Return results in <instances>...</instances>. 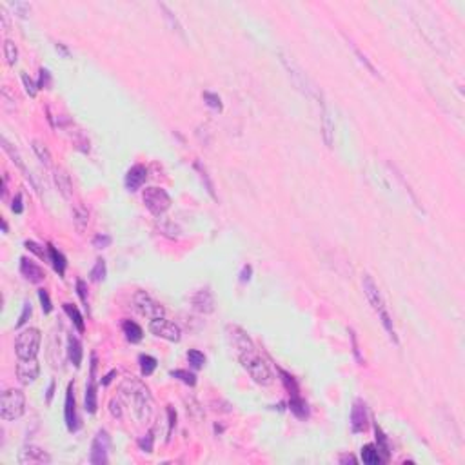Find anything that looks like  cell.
<instances>
[{"instance_id": "6da1fadb", "label": "cell", "mask_w": 465, "mask_h": 465, "mask_svg": "<svg viewBox=\"0 0 465 465\" xmlns=\"http://www.w3.org/2000/svg\"><path fill=\"white\" fill-rule=\"evenodd\" d=\"M120 393L127 402L131 403L136 420L142 423L149 422L153 415V398L148 387L135 378H126L124 384L120 385Z\"/></svg>"}, {"instance_id": "7a4b0ae2", "label": "cell", "mask_w": 465, "mask_h": 465, "mask_svg": "<svg viewBox=\"0 0 465 465\" xmlns=\"http://www.w3.org/2000/svg\"><path fill=\"white\" fill-rule=\"evenodd\" d=\"M362 287H364V295H365V298H367V302L371 304V307L374 309V313L380 316L382 326H384L385 331L389 333L391 340H393V342L398 345V343H400V340H398L396 331H394L393 320H391V314L387 313V305H385L384 296H382L380 289H378V285L374 283L372 276L364 275V280H362Z\"/></svg>"}, {"instance_id": "3957f363", "label": "cell", "mask_w": 465, "mask_h": 465, "mask_svg": "<svg viewBox=\"0 0 465 465\" xmlns=\"http://www.w3.org/2000/svg\"><path fill=\"white\" fill-rule=\"evenodd\" d=\"M237 358L242 364V367L247 371V374H249L256 384L269 385L271 382H273V372H271L269 365L262 360V356L258 355L256 347L247 349V351H244V353H238Z\"/></svg>"}, {"instance_id": "277c9868", "label": "cell", "mask_w": 465, "mask_h": 465, "mask_svg": "<svg viewBox=\"0 0 465 465\" xmlns=\"http://www.w3.org/2000/svg\"><path fill=\"white\" fill-rule=\"evenodd\" d=\"M25 413V396L20 389H8L0 396V418L6 422L18 420Z\"/></svg>"}, {"instance_id": "5b68a950", "label": "cell", "mask_w": 465, "mask_h": 465, "mask_svg": "<svg viewBox=\"0 0 465 465\" xmlns=\"http://www.w3.org/2000/svg\"><path fill=\"white\" fill-rule=\"evenodd\" d=\"M38 347H40V331L37 327H27L20 331L15 340V353L18 360L37 358Z\"/></svg>"}, {"instance_id": "8992f818", "label": "cell", "mask_w": 465, "mask_h": 465, "mask_svg": "<svg viewBox=\"0 0 465 465\" xmlns=\"http://www.w3.org/2000/svg\"><path fill=\"white\" fill-rule=\"evenodd\" d=\"M142 200H144V206L153 216L160 218L162 215L169 211L171 208V196L167 195V191L162 189V187H146L144 193H142Z\"/></svg>"}, {"instance_id": "52a82bcc", "label": "cell", "mask_w": 465, "mask_h": 465, "mask_svg": "<svg viewBox=\"0 0 465 465\" xmlns=\"http://www.w3.org/2000/svg\"><path fill=\"white\" fill-rule=\"evenodd\" d=\"M133 307L138 311L142 316L155 320V318H164V307L160 302H157L153 296H149L146 291H136L133 296Z\"/></svg>"}, {"instance_id": "ba28073f", "label": "cell", "mask_w": 465, "mask_h": 465, "mask_svg": "<svg viewBox=\"0 0 465 465\" xmlns=\"http://www.w3.org/2000/svg\"><path fill=\"white\" fill-rule=\"evenodd\" d=\"M149 331L157 338L167 340V342H180V338H182V329L165 318H155V320L149 322Z\"/></svg>"}, {"instance_id": "9c48e42d", "label": "cell", "mask_w": 465, "mask_h": 465, "mask_svg": "<svg viewBox=\"0 0 465 465\" xmlns=\"http://www.w3.org/2000/svg\"><path fill=\"white\" fill-rule=\"evenodd\" d=\"M111 447V438L107 434V431H98L95 436L93 444H91V454H89V461L93 465H104L107 463V453Z\"/></svg>"}, {"instance_id": "30bf717a", "label": "cell", "mask_w": 465, "mask_h": 465, "mask_svg": "<svg viewBox=\"0 0 465 465\" xmlns=\"http://www.w3.org/2000/svg\"><path fill=\"white\" fill-rule=\"evenodd\" d=\"M225 336H227V342L229 345L235 349V353H244L247 351V349H253L254 343L253 340L249 338V334L245 333L242 327L238 326H232V324H229L227 327H225Z\"/></svg>"}, {"instance_id": "8fae6325", "label": "cell", "mask_w": 465, "mask_h": 465, "mask_svg": "<svg viewBox=\"0 0 465 465\" xmlns=\"http://www.w3.org/2000/svg\"><path fill=\"white\" fill-rule=\"evenodd\" d=\"M282 64L285 66V69L289 71V76L293 78V82H295V85L298 89H300L302 93H305L307 97H311L313 95V91H314V88H313V84L307 80V76H305V73H302V69L296 66L293 60H289L287 56H283L282 55Z\"/></svg>"}, {"instance_id": "7c38bea8", "label": "cell", "mask_w": 465, "mask_h": 465, "mask_svg": "<svg viewBox=\"0 0 465 465\" xmlns=\"http://www.w3.org/2000/svg\"><path fill=\"white\" fill-rule=\"evenodd\" d=\"M40 374V365H38L37 358L31 360H18L17 365V378L22 385H31Z\"/></svg>"}, {"instance_id": "4fadbf2b", "label": "cell", "mask_w": 465, "mask_h": 465, "mask_svg": "<svg viewBox=\"0 0 465 465\" xmlns=\"http://www.w3.org/2000/svg\"><path fill=\"white\" fill-rule=\"evenodd\" d=\"M95 371H97V356H91V378L89 384L85 387V411L89 415H95L98 409V400H97V380H95Z\"/></svg>"}, {"instance_id": "5bb4252c", "label": "cell", "mask_w": 465, "mask_h": 465, "mask_svg": "<svg viewBox=\"0 0 465 465\" xmlns=\"http://www.w3.org/2000/svg\"><path fill=\"white\" fill-rule=\"evenodd\" d=\"M64 418H66V425H68V429L71 432L78 429V418H76V402H75V393H73V384H69L68 391H66Z\"/></svg>"}, {"instance_id": "9a60e30c", "label": "cell", "mask_w": 465, "mask_h": 465, "mask_svg": "<svg viewBox=\"0 0 465 465\" xmlns=\"http://www.w3.org/2000/svg\"><path fill=\"white\" fill-rule=\"evenodd\" d=\"M146 180H148V169H146V165L136 164V165H133L131 169L127 171L124 184H126V189L127 191L135 193V191H138L140 187L144 186Z\"/></svg>"}, {"instance_id": "2e32d148", "label": "cell", "mask_w": 465, "mask_h": 465, "mask_svg": "<svg viewBox=\"0 0 465 465\" xmlns=\"http://www.w3.org/2000/svg\"><path fill=\"white\" fill-rule=\"evenodd\" d=\"M191 304L193 307L202 314H211L215 311V298H213V293L209 289H200L193 295L191 298Z\"/></svg>"}, {"instance_id": "e0dca14e", "label": "cell", "mask_w": 465, "mask_h": 465, "mask_svg": "<svg viewBox=\"0 0 465 465\" xmlns=\"http://www.w3.org/2000/svg\"><path fill=\"white\" fill-rule=\"evenodd\" d=\"M20 273L31 283H42L44 278H46V273L42 271V267L37 266L30 258H20Z\"/></svg>"}, {"instance_id": "ac0fdd59", "label": "cell", "mask_w": 465, "mask_h": 465, "mask_svg": "<svg viewBox=\"0 0 465 465\" xmlns=\"http://www.w3.org/2000/svg\"><path fill=\"white\" fill-rule=\"evenodd\" d=\"M369 425V416H367V409H365L364 402H355L351 411V427L353 432H364Z\"/></svg>"}, {"instance_id": "d6986e66", "label": "cell", "mask_w": 465, "mask_h": 465, "mask_svg": "<svg viewBox=\"0 0 465 465\" xmlns=\"http://www.w3.org/2000/svg\"><path fill=\"white\" fill-rule=\"evenodd\" d=\"M20 463H51V456L42 447L30 445L20 454Z\"/></svg>"}, {"instance_id": "ffe728a7", "label": "cell", "mask_w": 465, "mask_h": 465, "mask_svg": "<svg viewBox=\"0 0 465 465\" xmlns=\"http://www.w3.org/2000/svg\"><path fill=\"white\" fill-rule=\"evenodd\" d=\"M2 148H4V151L9 155V158H11V160H13V164L17 165L18 169H20L22 173H24V177L27 178V180H30V182L35 186V189H37V184H35L33 177H31V173H30V171H27V167H25V164H24V160H22V157H20V155H18V151H17V149H15L11 144H9V142H8V138H6V136H2Z\"/></svg>"}, {"instance_id": "44dd1931", "label": "cell", "mask_w": 465, "mask_h": 465, "mask_svg": "<svg viewBox=\"0 0 465 465\" xmlns=\"http://www.w3.org/2000/svg\"><path fill=\"white\" fill-rule=\"evenodd\" d=\"M322 135L327 148H333V136H334V124L331 120V114L327 111L326 104L322 102Z\"/></svg>"}, {"instance_id": "7402d4cb", "label": "cell", "mask_w": 465, "mask_h": 465, "mask_svg": "<svg viewBox=\"0 0 465 465\" xmlns=\"http://www.w3.org/2000/svg\"><path fill=\"white\" fill-rule=\"evenodd\" d=\"M55 184L59 187V191L62 193L64 198H71L73 195V184H71V178L69 175L66 173L64 169H56L55 171Z\"/></svg>"}, {"instance_id": "603a6c76", "label": "cell", "mask_w": 465, "mask_h": 465, "mask_svg": "<svg viewBox=\"0 0 465 465\" xmlns=\"http://www.w3.org/2000/svg\"><path fill=\"white\" fill-rule=\"evenodd\" d=\"M68 356H69V362H71L76 369L80 367L84 351H82V343L78 342V338H75V336H69V340H68Z\"/></svg>"}, {"instance_id": "cb8c5ba5", "label": "cell", "mask_w": 465, "mask_h": 465, "mask_svg": "<svg viewBox=\"0 0 465 465\" xmlns=\"http://www.w3.org/2000/svg\"><path fill=\"white\" fill-rule=\"evenodd\" d=\"M289 409H291V413L296 416V418H300V420L309 416V407L300 394H293V396L289 398Z\"/></svg>"}, {"instance_id": "d4e9b609", "label": "cell", "mask_w": 465, "mask_h": 465, "mask_svg": "<svg viewBox=\"0 0 465 465\" xmlns=\"http://www.w3.org/2000/svg\"><path fill=\"white\" fill-rule=\"evenodd\" d=\"M73 224H75V227L78 229L80 232L88 227L89 211H88V208H85L84 204H76L75 208H73Z\"/></svg>"}, {"instance_id": "484cf974", "label": "cell", "mask_w": 465, "mask_h": 465, "mask_svg": "<svg viewBox=\"0 0 465 465\" xmlns=\"http://www.w3.org/2000/svg\"><path fill=\"white\" fill-rule=\"evenodd\" d=\"M122 331L124 334H126V338L129 340L131 343H138L140 340H142V336H144V331H142V327L136 324V322H131V320H126L122 324Z\"/></svg>"}, {"instance_id": "4316f807", "label": "cell", "mask_w": 465, "mask_h": 465, "mask_svg": "<svg viewBox=\"0 0 465 465\" xmlns=\"http://www.w3.org/2000/svg\"><path fill=\"white\" fill-rule=\"evenodd\" d=\"M362 460H364V463H367V465H378L384 461V458H382L376 445L367 444L362 447Z\"/></svg>"}, {"instance_id": "83f0119b", "label": "cell", "mask_w": 465, "mask_h": 465, "mask_svg": "<svg viewBox=\"0 0 465 465\" xmlns=\"http://www.w3.org/2000/svg\"><path fill=\"white\" fill-rule=\"evenodd\" d=\"M47 251H49V260L53 264V267H55V271L60 276H64V273H66V258H64V254L53 245H47Z\"/></svg>"}, {"instance_id": "f1b7e54d", "label": "cell", "mask_w": 465, "mask_h": 465, "mask_svg": "<svg viewBox=\"0 0 465 465\" xmlns=\"http://www.w3.org/2000/svg\"><path fill=\"white\" fill-rule=\"evenodd\" d=\"M64 311H66V314L71 318V322L75 324V327L78 329V333H84L85 324H84V318H82L80 311H78V307L73 305V304H64Z\"/></svg>"}, {"instance_id": "f546056e", "label": "cell", "mask_w": 465, "mask_h": 465, "mask_svg": "<svg viewBox=\"0 0 465 465\" xmlns=\"http://www.w3.org/2000/svg\"><path fill=\"white\" fill-rule=\"evenodd\" d=\"M160 9H162V11H164V18H165V20H167V24H169V27H171V30H173V31H177V33L180 35V37H182V38H186V33H184V27H182V24H180V22H178V18L175 17V13L171 11V9L167 8V6H165V4H160Z\"/></svg>"}, {"instance_id": "4dcf8cb0", "label": "cell", "mask_w": 465, "mask_h": 465, "mask_svg": "<svg viewBox=\"0 0 465 465\" xmlns=\"http://www.w3.org/2000/svg\"><path fill=\"white\" fill-rule=\"evenodd\" d=\"M31 148H33L35 155H37L38 160L42 162L44 165H51V160H53V158H51V153H49V149L42 144V142L33 140V142H31Z\"/></svg>"}, {"instance_id": "1f68e13d", "label": "cell", "mask_w": 465, "mask_h": 465, "mask_svg": "<svg viewBox=\"0 0 465 465\" xmlns=\"http://www.w3.org/2000/svg\"><path fill=\"white\" fill-rule=\"evenodd\" d=\"M138 362L144 376H151L153 372H155V369H157V358H153L151 355H140Z\"/></svg>"}, {"instance_id": "d6a6232c", "label": "cell", "mask_w": 465, "mask_h": 465, "mask_svg": "<svg viewBox=\"0 0 465 465\" xmlns=\"http://www.w3.org/2000/svg\"><path fill=\"white\" fill-rule=\"evenodd\" d=\"M195 169L198 171V175H200V178H202V182H204V186H206V189H208V193L211 195V198H215L216 200V193H215V184H213V180L209 178V173H208V169L204 167L200 162H196L195 164Z\"/></svg>"}, {"instance_id": "836d02e7", "label": "cell", "mask_w": 465, "mask_h": 465, "mask_svg": "<svg viewBox=\"0 0 465 465\" xmlns=\"http://www.w3.org/2000/svg\"><path fill=\"white\" fill-rule=\"evenodd\" d=\"M106 275H107L106 260H104V258H98L97 264H95L93 269H91V273H89V276H91L93 282H102V280H106Z\"/></svg>"}, {"instance_id": "e575fe53", "label": "cell", "mask_w": 465, "mask_h": 465, "mask_svg": "<svg viewBox=\"0 0 465 465\" xmlns=\"http://www.w3.org/2000/svg\"><path fill=\"white\" fill-rule=\"evenodd\" d=\"M374 432H376V447L380 451V454H384V460L389 458V442H387V436L382 432V429L378 425H374Z\"/></svg>"}, {"instance_id": "d590c367", "label": "cell", "mask_w": 465, "mask_h": 465, "mask_svg": "<svg viewBox=\"0 0 465 465\" xmlns=\"http://www.w3.org/2000/svg\"><path fill=\"white\" fill-rule=\"evenodd\" d=\"M4 56H6V62H8L9 66H15V64H17L18 49H17V46H15V42L6 40L4 42Z\"/></svg>"}, {"instance_id": "8d00e7d4", "label": "cell", "mask_w": 465, "mask_h": 465, "mask_svg": "<svg viewBox=\"0 0 465 465\" xmlns=\"http://www.w3.org/2000/svg\"><path fill=\"white\" fill-rule=\"evenodd\" d=\"M187 362L191 364V367L202 369L206 365V356L198 349H191V351H187Z\"/></svg>"}, {"instance_id": "74e56055", "label": "cell", "mask_w": 465, "mask_h": 465, "mask_svg": "<svg viewBox=\"0 0 465 465\" xmlns=\"http://www.w3.org/2000/svg\"><path fill=\"white\" fill-rule=\"evenodd\" d=\"M171 376L173 378H178L180 382H184L186 385H196V376L193 374V372L186 371V369H177V371H171Z\"/></svg>"}, {"instance_id": "f35d334b", "label": "cell", "mask_w": 465, "mask_h": 465, "mask_svg": "<svg viewBox=\"0 0 465 465\" xmlns=\"http://www.w3.org/2000/svg\"><path fill=\"white\" fill-rule=\"evenodd\" d=\"M24 247H25L27 251H31V253H35L38 258H42V260H49V254H47V253H46V249H44V247H42L40 244H37V242H33V240H25V242H24Z\"/></svg>"}, {"instance_id": "ab89813d", "label": "cell", "mask_w": 465, "mask_h": 465, "mask_svg": "<svg viewBox=\"0 0 465 465\" xmlns=\"http://www.w3.org/2000/svg\"><path fill=\"white\" fill-rule=\"evenodd\" d=\"M280 376H282V382H283V385H285V389L289 391V394H298V385H296V382H295V378L291 376V374H287L285 371H282L280 369Z\"/></svg>"}, {"instance_id": "60d3db41", "label": "cell", "mask_w": 465, "mask_h": 465, "mask_svg": "<svg viewBox=\"0 0 465 465\" xmlns=\"http://www.w3.org/2000/svg\"><path fill=\"white\" fill-rule=\"evenodd\" d=\"M204 100H206V104H208L209 107L222 111V98L218 97L216 93H211V91H206V93H204Z\"/></svg>"}, {"instance_id": "b9f144b4", "label": "cell", "mask_w": 465, "mask_h": 465, "mask_svg": "<svg viewBox=\"0 0 465 465\" xmlns=\"http://www.w3.org/2000/svg\"><path fill=\"white\" fill-rule=\"evenodd\" d=\"M353 49H355V55H356V56H358V60H360V62L364 64L365 68H367V69H369V71H371V75H374V76H380V73H378V69H376V68H374V66H372V64H371V62H369V59H367V56H365V55H364V53H362V51H360V49H358V47H356V46H353Z\"/></svg>"}, {"instance_id": "7bdbcfd3", "label": "cell", "mask_w": 465, "mask_h": 465, "mask_svg": "<svg viewBox=\"0 0 465 465\" xmlns=\"http://www.w3.org/2000/svg\"><path fill=\"white\" fill-rule=\"evenodd\" d=\"M153 442H155V436H153V431H149L148 434L140 438L138 445H140V449H142L144 453H153Z\"/></svg>"}, {"instance_id": "ee69618b", "label": "cell", "mask_w": 465, "mask_h": 465, "mask_svg": "<svg viewBox=\"0 0 465 465\" xmlns=\"http://www.w3.org/2000/svg\"><path fill=\"white\" fill-rule=\"evenodd\" d=\"M11 9L15 11V15H18L20 18H27V15H30V11H31V6L25 4V2H15V4H11Z\"/></svg>"}, {"instance_id": "f6af8a7d", "label": "cell", "mask_w": 465, "mask_h": 465, "mask_svg": "<svg viewBox=\"0 0 465 465\" xmlns=\"http://www.w3.org/2000/svg\"><path fill=\"white\" fill-rule=\"evenodd\" d=\"M22 82H24V88H25V91H27V95H30V97H37L38 84H35V82L31 80L27 73H22Z\"/></svg>"}, {"instance_id": "bcb514c9", "label": "cell", "mask_w": 465, "mask_h": 465, "mask_svg": "<svg viewBox=\"0 0 465 465\" xmlns=\"http://www.w3.org/2000/svg\"><path fill=\"white\" fill-rule=\"evenodd\" d=\"M38 300H40V305H42L44 313H51L53 305H51V298H49V295H47L46 289H38Z\"/></svg>"}, {"instance_id": "7dc6e473", "label": "cell", "mask_w": 465, "mask_h": 465, "mask_svg": "<svg viewBox=\"0 0 465 465\" xmlns=\"http://www.w3.org/2000/svg\"><path fill=\"white\" fill-rule=\"evenodd\" d=\"M111 237L109 235H97V237L93 238V245L97 247V249H106V247H109L111 245Z\"/></svg>"}, {"instance_id": "c3c4849f", "label": "cell", "mask_w": 465, "mask_h": 465, "mask_svg": "<svg viewBox=\"0 0 465 465\" xmlns=\"http://www.w3.org/2000/svg\"><path fill=\"white\" fill-rule=\"evenodd\" d=\"M76 293H78V296H80L82 304L88 307L89 305V300H88V287H85V282L84 280H76Z\"/></svg>"}, {"instance_id": "681fc988", "label": "cell", "mask_w": 465, "mask_h": 465, "mask_svg": "<svg viewBox=\"0 0 465 465\" xmlns=\"http://www.w3.org/2000/svg\"><path fill=\"white\" fill-rule=\"evenodd\" d=\"M51 85V75L47 69H40V78H38V89H49Z\"/></svg>"}, {"instance_id": "f907efd6", "label": "cell", "mask_w": 465, "mask_h": 465, "mask_svg": "<svg viewBox=\"0 0 465 465\" xmlns=\"http://www.w3.org/2000/svg\"><path fill=\"white\" fill-rule=\"evenodd\" d=\"M31 316V304L30 302H25L24 304V309H22L20 316H18V322H17V327H22L27 322V318Z\"/></svg>"}, {"instance_id": "816d5d0a", "label": "cell", "mask_w": 465, "mask_h": 465, "mask_svg": "<svg viewBox=\"0 0 465 465\" xmlns=\"http://www.w3.org/2000/svg\"><path fill=\"white\" fill-rule=\"evenodd\" d=\"M109 413L113 415V418H120L122 416V407H120L119 400H111L109 402Z\"/></svg>"}, {"instance_id": "f5cc1de1", "label": "cell", "mask_w": 465, "mask_h": 465, "mask_svg": "<svg viewBox=\"0 0 465 465\" xmlns=\"http://www.w3.org/2000/svg\"><path fill=\"white\" fill-rule=\"evenodd\" d=\"M167 416H169V431H167V436H171L173 434L175 425H177V413H175V409L171 405L167 407Z\"/></svg>"}, {"instance_id": "db71d44e", "label": "cell", "mask_w": 465, "mask_h": 465, "mask_svg": "<svg viewBox=\"0 0 465 465\" xmlns=\"http://www.w3.org/2000/svg\"><path fill=\"white\" fill-rule=\"evenodd\" d=\"M11 209L17 215H20L22 211H24V208H22V195H17L15 198H13V206H11Z\"/></svg>"}, {"instance_id": "11a10c76", "label": "cell", "mask_w": 465, "mask_h": 465, "mask_svg": "<svg viewBox=\"0 0 465 465\" xmlns=\"http://www.w3.org/2000/svg\"><path fill=\"white\" fill-rule=\"evenodd\" d=\"M251 275H253V267H251V266H244V269H242V275H240V282H249Z\"/></svg>"}, {"instance_id": "9f6ffc18", "label": "cell", "mask_w": 465, "mask_h": 465, "mask_svg": "<svg viewBox=\"0 0 465 465\" xmlns=\"http://www.w3.org/2000/svg\"><path fill=\"white\" fill-rule=\"evenodd\" d=\"M351 340H353V353H355V356H356V360H358L360 364H362V356H360V349H358V342H356V336H355V333L351 331Z\"/></svg>"}, {"instance_id": "6f0895ef", "label": "cell", "mask_w": 465, "mask_h": 465, "mask_svg": "<svg viewBox=\"0 0 465 465\" xmlns=\"http://www.w3.org/2000/svg\"><path fill=\"white\" fill-rule=\"evenodd\" d=\"M340 463H356V458L351 456V454H343V456L340 458Z\"/></svg>"}, {"instance_id": "680465c9", "label": "cell", "mask_w": 465, "mask_h": 465, "mask_svg": "<svg viewBox=\"0 0 465 465\" xmlns=\"http://www.w3.org/2000/svg\"><path fill=\"white\" fill-rule=\"evenodd\" d=\"M117 374V371H111V372H107L106 376H104V380H102V385H109L111 384V380H113V376Z\"/></svg>"}, {"instance_id": "91938a15", "label": "cell", "mask_w": 465, "mask_h": 465, "mask_svg": "<svg viewBox=\"0 0 465 465\" xmlns=\"http://www.w3.org/2000/svg\"><path fill=\"white\" fill-rule=\"evenodd\" d=\"M55 47H56V51H60L64 56H69V51H68V47L64 46V44H60V42H56L55 44Z\"/></svg>"}, {"instance_id": "94428289", "label": "cell", "mask_w": 465, "mask_h": 465, "mask_svg": "<svg viewBox=\"0 0 465 465\" xmlns=\"http://www.w3.org/2000/svg\"><path fill=\"white\" fill-rule=\"evenodd\" d=\"M53 393H55V382L49 384V389H47V403H51V398H53Z\"/></svg>"}, {"instance_id": "6125c7cd", "label": "cell", "mask_w": 465, "mask_h": 465, "mask_svg": "<svg viewBox=\"0 0 465 465\" xmlns=\"http://www.w3.org/2000/svg\"><path fill=\"white\" fill-rule=\"evenodd\" d=\"M2 231L8 232V224H6V220H2Z\"/></svg>"}]
</instances>
